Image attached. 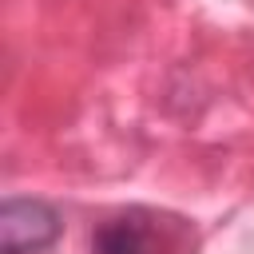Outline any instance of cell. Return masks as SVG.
I'll return each mask as SVG.
<instances>
[{
	"label": "cell",
	"instance_id": "7a4b0ae2",
	"mask_svg": "<svg viewBox=\"0 0 254 254\" xmlns=\"http://www.w3.org/2000/svg\"><path fill=\"white\" fill-rule=\"evenodd\" d=\"M64 230V218L44 198H4L0 206V254H44Z\"/></svg>",
	"mask_w": 254,
	"mask_h": 254
},
{
	"label": "cell",
	"instance_id": "6da1fadb",
	"mask_svg": "<svg viewBox=\"0 0 254 254\" xmlns=\"http://www.w3.org/2000/svg\"><path fill=\"white\" fill-rule=\"evenodd\" d=\"M194 230L183 218L131 206L103 218L91 234V254H190Z\"/></svg>",
	"mask_w": 254,
	"mask_h": 254
}]
</instances>
